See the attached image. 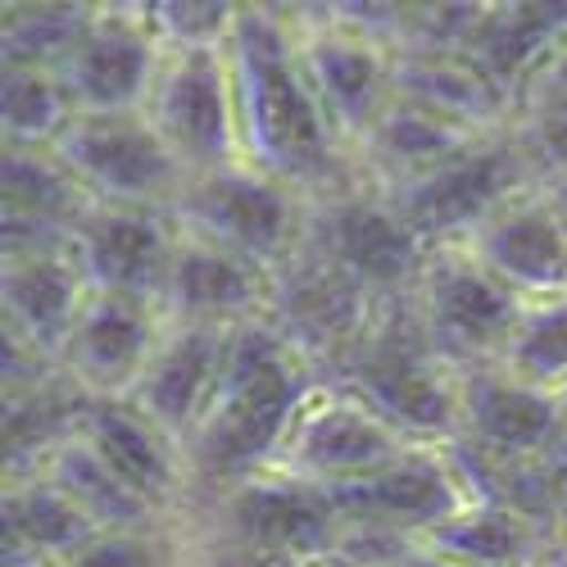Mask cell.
I'll return each mask as SVG.
<instances>
[{"instance_id":"obj_14","label":"cell","mask_w":567,"mask_h":567,"mask_svg":"<svg viewBox=\"0 0 567 567\" xmlns=\"http://www.w3.org/2000/svg\"><path fill=\"white\" fill-rule=\"evenodd\" d=\"M164 41L141 10H91L78 51L60 69L78 114H146Z\"/></svg>"},{"instance_id":"obj_34","label":"cell","mask_w":567,"mask_h":567,"mask_svg":"<svg viewBox=\"0 0 567 567\" xmlns=\"http://www.w3.org/2000/svg\"><path fill=\"white\" fill-rule=\"evenodd\" d=\"M540 567H545V563H540Z\"/></svg>"},{"instance_id":"obj_22","label":"cell","mask_w":567,"mask_h":567,"mask_svg":"<svg viewBox=\"0 0 567 567\" xmlns=\"http://www.w3.org/2000/svg\"><path fill=\"white\" fill-rule=\"evenodd\" d=\"M227 332L223 327H164V341H159L146 377H141L136 391L127 395V404L146 413L177 445H186V436L196 432V422L205 417V409L214 400Z\"/></svg>"},{"instance_id":"obj_26","label":"cell","mask_w":567,"mask_h":567,"mask_svg":"<svg viewBox=\"0 0 567 567\" xmlns=\"http://www.w3.org/2000/svg\"><path fill=\"white\" fill-rule=\"evenodd\" d=\"M567 28V6H499V10H477L472 28L463 32L458 55L477 64L504 96L513 78L523 73L545 45Z\"/></svg>"},{"instance_id":"obj_28","label":"cell","mask_w":567,"mask_h":567,"mask_svg":"<svg viewBox=\"0 0 567 567\" xmlns=\"http://www.w3.org/2000/svg\"><path fill=\"white\" fill-rule=\"evenodd\" d=\"M499 368L549 395L567 386V296L532 300L523 309V322H517Z\"/></svg>"},{"instance_id":"obj_9","label":"cell","mask_w":567,"mask_h":567,"mask_svg":"<svg viewBox=\"0 0 567 567\" xmlns=\"http://www.w3.org/2000/svg\"><path fill=\"white\" fill-rule=\"evenodd\" d=\"M146 118L164 136L173 159L186 168V177L246 164L241 132H236V91H231L227 45L164 51Z\"/></svg>"},{"instance_id":"obj_12","label":"cell","mask_w":567,"mask_h":567,"mask_svg":"<svg viewBox=\"0 0 567 567\" xmlns=\"http://www.w3.org/2000/svg\"><path fill=\"white\" fill-rule=\"evenodd\" d=\"M341 527H382L422 540L472 504V491L450 445H417L413 454L368 472L359 482L327 486Z\"/></svg>"},{"instance_id":"obj_27","label":"cell","mask_w":567,"mask_h":567,"mask_svg":"<svg viewBox=\"0 0 567 567\" xmlns=\"http://www.w3.org/2000/svg\"><path fill=\"white\" fill-rule=\"evenodd\" d=\"M0 114H6V146H41V151H51L78 118L64 78L45 69H6Z\"/></svg>"},{"instance_id":"obj_25","label":"cell","mask_w":567,"mask_h":567,"mask_svg":"<svg viewBox=\"0 0 567 567\" xmlns=\"http://www.w3.org/2000/svg\"><path fill=\"white\" fill-rule=\"evenodd\" d=\"M37 472H45V477H51L82 508V517L96 532H141V527L173 523V517H164L155 504L141 499L82 436L64 441Z\"/></svg>"},{"instance_id":"obj_19","label":"cell","mask_w":567,"mask_h":567,"mask_svg":"<svg viewBox=\"0 0 567 567\" xmlns=\"http://www.w3.org/2000/svg\"><path fill=\"white\" fill-rule=\"evenodd\" d=\"M467 250L527 305L567 296V218L549 196V182L499 209Z\"/></svg>"},{"instance_id":"obj_4","label":"cell","mask_w":567,"mask_h":567,"mask_svg":"<svg viewBox=\"0 0 567 567\" xmlns=\"http://www.w3.org/2000/svg\"><path fill=\"white\" fill-rule=\"evenodd\" d=\"M305 246L337 264L377 305H400L404 291L413 296L432 259V246L400 218V209L386 200L382 186H372V177L309 200Z\"/></svg>"},{"instance_id":"obj_6","label":"cell","mask_w":567,"mask_h":567,"mask_svg":"<svg viewBox=\"0 0 567 567\" xmlns=\"http://www.w3.org/2000/svg\"><path fill=\"white\" fill-rule=\"evenodd\" d=\"M168 214L177 231L241 255L264 272H277L305 241L309 200L250 164H231L192 177Z\"/></svg>"},{"instance_id":"obj_20","label":"cell","mask_w":567,"mask_h":567,"mask_svg":"<svg viewBox=\"0 0 567 567\" xmlns=\"http://www.w3.org/2000/svg\"><path fill=\"white\" fill-rule=\"evenodd\" d=\"M0 296H6V337L60 368L64 346L91 296L73 250L10 255L6 277H0Z\"/></svg>"},{"instance_id":"obj_21","label":"cell","mask_w":567,"mask_h":567,"mask_svg":"<svg viewBox=\"0 0 567 567\" xmlns=\"http://www.w3.org/2000/svg\"><path fill=\"white\" fill-rule=\"evenodd\" d=\"M91 196L55 151L6 146V259L69 250Z\"/></svg>"},{"instance_id":"obj_23","label":"cell","mask_w":567,"mask_h":567,"mask_svg":"<svg viewBox=\"0 0 567 567\" xmlns=\"http://www.w3.org/2000/svg\"><path fill=\"white\" fill-rule=\"evenodd\" d=\"M417 545H427L432 554L458 567H540L563 545V536L513 504L472 499L463 513H454L450 523L427 532Z\"/></svg>"},{"instance_id":"obj_7","label":"cell","mask_w":567,"mask_h":567,"mask_svg":"<svg viewBox=\"0 0 567 567\" xmlns=\"http://www.w3.org/2000/svg\"><path fill=\"white\" fill-rule=\"evenodd\" d=\"M413 309L422 332L454 368H486L504 359L527 300L467 246H436L417 277Z\"/></svg>"},{"instance_id":"obj_31","label":"cell","mask_w":567,"mask_h":567,"mask_svg":"<svg viewBox=\"0 0 567 567\" xmlns=\"http://www.w3.org/2000/svg\"><path fill=\"white\" fill-rule=\"evenodd\" d=\"M395 567H458V563H450V558H441V554H432L427 545H413Z\"/></svg>"},{"instance_id":"obj_16","label":"cell","mask_w":567,"mask_h":567,"mask_svg":"<svg viewBox=\"0 0 567 567\" xmlns=\"http://www.w3.org/2000/svg\"><path fill=\"white\" fill-rule=\"evenodd\" d=\"M164 313L146 300L91 291L64 346L60 372L91 400H127L146 377L164 341Z\"/></svg>"},{"instance_id":"obj_11","label":"cell","mask_w":567,"mask_h":567,"mask_svg":"<svg viewBox=\"0 0 567 567\" xmlns=\"http://www.w3.org/2000/svg\"><path fill=\"white\" fill-rule=\"evenodd\" d=\"M413 450L417 441L404 436L391 417H382L350 386L322 377L313 395L305 400L272 467L291 472L300 482H313V486H346Z\"/></svg>"},{"instance_id":"obj_2","label":"cell","mask_w":567,"mask_h":567,"mask_svg":"<svg viewBox=\"0 0 567 567\" xmlns=\"http://www.w3.org/2000/svg\"><path fill=\"white\" fill-rule=\"evenodd\" d=\"M318 382L313 359L272 318L231 327L214 400L182 445L196 499L272 467Z\"/></svg>"},{"instance_id":"obj_1","label":"cell","mask_w":567,"mask_h":567,"mask_svg":"<svg viewBox=\"0 0 567 567\" xmlns=\"http://www.w3.org/2000/svg\"><path fill=\"white\" fill-rule=\"evenodd\" d=\"M227 64L236 91L241 159L305 200L332 196L359 182V159L337 141L300 64V23L287 14L241 6L227 37Z\"/></svg>"},{"instance_id":"obj_29","label":"cell","mask_w":567,"mask_h":567,"mask_svg":"<svg viewBox=\"0 0 567 567\" xmlns=\"http://www.w3.org/2000/svg\"><path fill=\"white\" fill-rule=\"evenodd\" d=\"M91 23L86 6H23L6 19V69L60 73Z\"/></svg>"},{"instance_id":"obj_30","label":"cell","mask_w":567,"mask_h":567,"mask_svg":"<svg viewBox=\"0 0 567 567\" xmlns=\"http://www.w3.org/2000/svg\"><path fill=\"white\" fill-rule=\"evenodd\" d=\"M55 567H192V536L177 523L141 532H96Z\"/></svg>"},{"instance_id":"obj_24","label":"cell","mask_w":567,"mask_h":567,"mask_svg":"<svg viewBox=\"0 0 567 567\" xmlns=\"http://www.w3.org/2000/svg\"><path fill=\"white\" fill-rule=\"evenodd\" d=\"M0 513H6V567H55L96 536L82 508L45 472L10 477Z\"/></svg>"},{"instance_id":"obj_10","label":"cell","mask_w":567,"mask_h":567,"mask_svg":"<svg viewBox=\"0 0 567 567\" xmlns=\"http://www.w3.org/2000/svg\"><path fill=\"white\" fill-rule=\"evenodd\" d=\"M51 151L82 182L91 205L173 209L192 182L146 114H78Z\"/></svg>"},{"instance_id":"obj_3","label":"cell","mask_w":567,"mask_h":567,"mask_svg":"<svg viewBox=\"0 0 567 567\" xmlns=\"http://www.w3.org/2000/svg\"><path fill=\"white\" fill-rule=\"evenodd\" d=\"M536 186H545V177L532 141L499 127L477 136L445 164L400 186H382V192L400 209V218L436 250V246H467L499 209L523 200Z\"/></svg>"},{"instance_id":"obj_33","label":"cell","mask_w":567,"mask_h":567,"mask_svg":"<svg viewBox=\"0 0 567 567\" xmlns=\"http://www.w3.org/2000/svg\"><path fill=\"white\" fill-rule=\"evenodd\" d=\"M558 404H563V422H567V386L558 391Z\"/></svg>"},{"instance_id":"obj_18","label":"cell","mask_w":567,"mask_h":567,"mask_svg":"<svg viewBox=\"0 0 567 567\" xmlns=\"http://www.w3.org/2000/svg\"><path fill=\"white\" fill-rule=\"evenodd\" d=\"M78 436L164 517L192 513L196 482L186 450L168 432H159L141 409H132L127 400H91Z\"/></svg>"},{"instance_id":"obj_5","label":"cell","mask_w":567,"mask_h":567,"mask_svg":"<svg viewBox=\"0 0 567 567\" xmlns=\"http://www.w3.org/2000/svg\"><path fill=\"white\" fill-rule=\"evenodd\" d=\"M192 532L227 545H246L296 567L327 558L341 540V517L327 486L300 482L281 467H264L246 482L209 491L192 504Z\"/></svg>"},{"instance_id":"obj_32","label":"cell","mask_w":567,"mask_h":567,"mask_svg":"<svg viewBox=\"0 0 567 567\" xmlns=\"http://www.w3.org/2000/svg\"><path fill=\"white\" fill-rule=\"evenodd\" d=\"M545 567H567V545H558V549L545 558Z\"/></svg>"},{"instance_id":"obj_15","label":"cell","mask_w":567,"mask_h":567,"mask_svg":"<svg viewBox=\"0 0 567 567\" xmlns=\"http://www.w3.org/2000/svg\"><path fill=\"white\" fill-rule=\"evenodd\" d=\"M173 246H177V223L168 209L91 205L69 250L96 296H127L159 309Z\"/></svg>"},{"instance_id":"obj_13","label":"cell","mask_w":567,"mask_h":567,"mask_svg":"<svg viewBox=\"0 0 567 567\" xmlns=\"http://www.w3.org/2000/svg\"><path fill=\"white\" fill-rule=\"evenodd\" d=\"M567 432L563 404L549 391L508 377L499 363L458 368V436L450 445L482 463H540Z\"/></svg>"},{"instance_id":"obj_17","label":"cell","mask_w":567,"mask_h":567,"mask_svg":"<svg viewBox=\"0 0 567 567\" xmlns=\"http://www.w3.org/2000/svg\"><path fill=\"white\" fill-rule=\"evenodd\" d=\"M272 309V272L255 268L250 259L209 246L200 236L177 231L168 281L159 313L168 327H241L268 318Z\"/></svg>"},{"instance_id":"obj_8","label":"cell","mask_w":567,"mask_h":567,"mask_svg":"<svg viewBox=\"0 0 567 567\" xmlns=\"http://www.w3.org/2000/svg\"><path fill=\"white\" fill-rule=\"evenodd\" d=\"M395 45L350 14L300 23V64L337 141L359 159L377 123L395 105Z\"/></svg>"}]
</instances>
